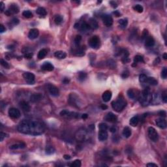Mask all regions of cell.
<instances>
[{
  "label": "cell",
  "instance_id": "17",
  "mask_svg": "<svg viewBox=\"0 0 167 167\" xmlns=\"http://www.w3.org/2000/svg\"><path fill=\"white\" fill-rule=\"evenodd\" d=\"M88 25L90 26V29L92 30H97L99 28V24L98 22L96 21V20H95L94 18H90L89 20V21L88 22Z\"/></svg>",
  "mask_w": 167,
  "mask_h": 167
},
{
  "label": "cell",
  "instance_id": "13",
  "mask_svg": "<svg viewBox=\"0 0 167 167\" xmlns=\"http://www.w3.org/2000/svg\"><path fill=\"white\" fill-rule=\"evenodd\" d=\"M155 123H156V125H157V127H159V128L162 129L167 128V121L163 118H160L157 119L156 121H155Z\"/></svg>",
  "mask_w": 167,
  "mask_h": 167
},
{
  "label": "cell",
  "instance_id": "6",
  "mask_svg": "<svg viewBox=\"0 0 167 167\" xmlns=\"http://www.w3.org/2000/svg\"><path fill=\"white\" fill-rule=\"evenodd\" d=\"M69 103L72 106H76V107H78L79 106V99L74 93H71L69 95Z\"/></svg>",
  "mask_w": 167,
  "mask_h": 167
},
{
  "label": "cell",
  "instance_id": "52",
  "mask_svg": "<svg viewBox=\"0 0 167 167\" xmlns=\"http://www.w3.org/2000/svg\"><path fill=\"white\" fill-rule=\"evenodd\" d=\"M147 167H158V166H157L156 164H154V163H148V164H147Z\"/></svg>",
  "mask_w": 167,
  "mask_h": 167
},
{
  "label": "cell",
  "instance_id": "57",
  "mask_svg": "<svg viewBox=\"0 0 167 167\" xmlns=\"http://www.w3.org/2000/svg\"><path fill=\"white\" fill-rule=\"evenodd\" d=\"M116 130H117V129H116V127H112L110 128V131H111L112 133H115L116 131Z\"/></svg>",
  "mask_w": 167,
  "mask_h": 167
},
{
  "label": "cell",
  "instance_id": "44",
  "mask_svg": "<svg viewBox=\"0 0 167 167\" xmlns=\"http://www.w3.org/2000/svg\"><path fill=\"white\" fill-rule=\"evenodd\" d=\"M0 63H1V65L3 67H5V68H7V69H9V63L7 62L6 61H5L4 60L1 59V62Z\"/></svg>",
  "mask_w": 167,
  "mask_h": 167
},
{
  "label": "cell",
  "instance_id": "60",
  "mask_svg": "<svg viewBox=\"0 0 167 167\" xmlns=\"http://www.w3.org/2000/svg\"><path fill=\"white\" fill-rule=\"evenodd\" d=\"M101 108L103 110H106L108 108V106L106 105H101Z\"/></svg>",
  "mask_w": 167,
  "mask_h": 167
},
{
  "label": "cell",
  "instance_id": "15",
  "mask_svg": "<svg viewBox=\"0 0 167 167\" xmlns=\"http://www.w3.org/2000/svg\"><path fill=\"white\" fill-rule=\"evenodd\" d=\"M43 98V95L41 93H34L30 97V101L32 103H37L38 101H41Z\"/></svg>",
  "mask_w": 167,
  "mask_h": 167
},
{
  "label": "cell",
  "instance_id": "28",
  "mask_svg": "<svg viewBox=\"0 0 167 167\" xmlns=\"http://www.w3.org/2000/svg\"><path fill=\"white\" fill-rule=\"evenodd\" d=\"M79 29L81 30L82 31H88V30H90V28L89 25H88V22H82L81 24H80Z\"/></svg>",
  "mask_w": 167,
  "mask_h": 167
},
{
  "label": "cell",
  "instance_id": "27",
  "mask_svg": "<svg viewBox=\"0 0 167 167\" xmlns=\"http://www.w3.org/2000/svg\"><path fill=\"white\" fill-rule=\"evenodd\" d=\"M9 10L10 11V12L12 13V15H13V14H17V13H19L20 11L18 7L15 4L11 5V6L9 7Z\"/></svg>",
  "mask_w": 167,
  "mask_h": 167
},
{
  "label": "cell",
  "instance_id": "12",
  "mask_svg": "<svg viewBox=\"0 0 167 167\" xmlns=\"http://www.w3.org/2000/svg\"><path fill=\"white\" fill-rule=\"evenodd\" d=\"M105 120L106 121H107L108 122H112V123H114L117 121V120H118V118L117 116L114 114L112 112H109L108 113L106 116L105 117Z\"/></svg>",
  "mask_w": 167,
  "mask_h": 167
},
{
  "label": "cell",
  "instance_id": "54",
  "mask_svg": "<svg viewBox=\"0 0 167 167\" xmlns=\"http://www.w3.org/2000/svg\"><path fill=\"white\" fill-rule=\"evenodd\" d=\"M110 3L112 5V7H114V8H116V7H118V5H117V4H116V3H115L114 1H110Z\"/></svg>",
  "mask_w": 167,
  "mask_h": 167
},
{
  "label": "cell",
  "instance_id": "30",
  "mask_svg": "<svg viewBox=\"0 0 167 167\" xmlns=\"http://www.w3.org/2000/svg\"><path fill=\"white\" fill-rule=\"evenodd\" d=\"M127 95L130 99H135L136 97H137V93L135 91V90H133V89H129V90L127 91Z\"/></svg>",
  "mask_w": 167,
  "mask_h": 167
},
{
  "label": "cell",
  "instance_id": "40",
  "mask_svg": "<svg viewBox=\"0 0 167 167\" xmlns=\"http://www.w3.org/2000/svg\"><path fill=\"white\" fill-rule=\"evenodd\" d=\"M147 78H148V76H147L146 75L142 74V75H140L139 76V81L141 83H146Z\"/></svg>",
  "mask_w": 167,
  "mask_h": 167
},
{
  "label": "cell",
  "instance_id": "63",
  "mask_svg": "<svg viewBox=\"0 0 167 167\" xmlns=\"http://www.w3.org/2000/svg\"><path fill=\"white\" fill-rule=\"evenodd\" d=\"M114 15H116V16H118H118H120V14L119 13H118V11H115V12L114 13Z\"/></svg>",
  "mask_w": 167,
  "mask_h": 167
},
{
  "label": "cell",
  "instance_id": "26",
  "mask_svg": "<svg viewBox=\"0 0 167 167\" xmlns=\"http://www.w3.org/2000/svg\"><path fill=\"white\" fill-rule=\"evenodd\" d=\"M146 84H150L152 86H157V84H158V82L155 78L148 77L147 79H146Z\"/></svg>",
  "mask_w": 167,
  "mask_h": 167
},
{
  "label": "cell",
  "instance_id": "8",
  "mask_svg": "<svg viewBox=\"0 0 167 167\" xmlns=\"http://www.w3.org/2000/svg\"><path fill=\"white\" fill-rule=\"evenodd\" d=\"M8 113H9V116L11 118H14V119H17V118H20V110L17 108H11L9 110Z\"/></svg>",
  "mask_w": 167,
  "mask_h": 167
},
{
  "label": "cell",
  "instance_id": "47",
  "mask_svg": "<svg viewBox=\"0 0 167 167\" xmlns=\"http://www.w3.org/2000/svg\"><path fill=\"white\" fill-rule=\"evenodd\" d=\"M7 137V134L3 133V132H1V133H0V140L2 142L5 138Z\"/></svg>",
  "mask_w": 167,
  "mask_h": 167
},
{
  "label": "cell",
  "instance_id": "58",
  "mask_svg": "<svg viewBox=\"0 0 167 167\" xmlns=\"http://www.w3.org/2000/svg\"><path fill=\"white\" fill-rule=\"evenodd\" d=\"M88 117V115L87 114H82V119H84V120H85V119H87Z\"/></svg>",
  "mask_w": 167,
  "mask_h": 167
},
{
  "label": "cell",
  "instance_id": "16",
  "mask_svg": "<svg viewBox=\"0 0 167 167\" xmlns=\"http://www.w3.org/2000/svg\"><path fill=\"white\" fill-rule=\"evenodd\" d=\"M108 133L105 130H101L99 131L98 135V138L100 141H105L108 138Z\"/></svg>",
  "mask_w": 167,
  "mask_h": 167
},
{
  "label": "cell",
  "instance_id": "18",
  "mask_svg": "<svg viewBox=\"0 0 167 167\" xmlns=\"http://www.w3.org/2000/svg\"><path fill=\"white\" fill-rule=\"evenodd\" d=\"M102 98H103V100L106 103H107L108 101H110V100L112 98V92L110 91H105V92L103 93V95H102Z\"/></svg>",
  "mask_w": 167,
  "mask_h": 167
},
{
  "label": "cell",
  "instance_id": "7",
  "mask_svg": "<svg viewBox=\"0 0 167 167\" xmlns=\"http://www.w3.org/2000/svg\"><path fill=\"white\" fill-rule=\"evenodd\" d=\"M100 43V39L97 36L92 37L89 40V45L92 48H97L99 47Z\"/></svg>",
  "mask_w": 167,
  "mask_h": 167
},
{
  "label": "cell",
  "instance_id": "5",
  "mask_svg": "<svg viewBox=\"0 0 167 167\" xmlns=\"http://www.w3.org/2000/svg\"><path fill=\"white\" fill-rule=\"evenodd\" d=\"M23 77L26 82L29 84H33L35 82V75L30 72H26L23 74Z\"/></svg>",
  "mask_w": 167,
  "mask_h": 167
},
{
  "label": "cell",
  "instance_id": "2",
  "mask_svg": "<svg viewBox=\"0 0 167 167\" xmlns=\"http://www.w3.org/2000/svg\"><path fill=\"white\" fill-rule=\"evenodd\" d=\"M152 95L151 94L150 90L147 88L144 90L138 95V99L140 104L142 105H148V104H150L152 101Z\"/></svg>",
  "mask_w": 167,
  "mask_h": 167
},
{
  "label": "cell",
  "instance_id": "39",
  "mask_svg": "<svg viewBox=\"0 0 167 167\" xmlns=\"http://www.w3.org/2000/svg\"><path fill=\"white\" fill-rule=\"evenodd\" d=\"M140 62H144V58L142 56H140V55H137L134 58V63H137Z\"/></svg>",
  "mask_w": 167,
  "mask_h": 167
},
{
  "label": "cell",
  "instance_id": "61",
  "mask_svg": "<svg viewBox=\"0 0 167 167\" xmlns=\"http://www.w3.org/2000/svg\"><path fill=\"white\" fill-rule=\"evenodd\" d=\"M63 82L64 84H68L69 82V80L67 79V78H65V79L63 80Z\"/></svg>",
  "mask_w": 167,
  "mask_h": 167
},
{
  "label": "cell",
  "instance_id": "51",
  "mask_svg": "<svg viewBox=\"0 0 167 167\" xmlns=\"http://www.w3.org/2000/svg\"><path fill=\"white\" fill-rule=\"evenodd\" d=\"M159 115L162 116V118H164L166 116V112L165 111H161L159 112Z\"/></svg>",
  "mask_w": 167,
  "mask_h": 167
},
{
  "label": "cell",
  "instance_id": "48",
  "mask_svg": "<svg viewBox=\"0 0 167 167\" xmlns=\"http://www.w3.org/2000/svg\"><path fill=\"white\" fill-rule=\"evenodd\" d=\"M162 101L165 103H167V95L166 93H164L162 95Z\"/></svg>",
  "mask_w": 167,
  "mask_h": 167
},
{
  "label": "cell",
  "instance_id": "41",
  "mask_svg": "<svg viewBox=\"0 0 167 167\" xmlns=\"http://www.w3.org/2000/svg\"><path fill=\"white\" fill-rule=\"evenodd\" d=\"M99 128L100 130H105V131H106L108 129V125L105 123H101L99 125Z\"/></svg>",
  "mask_w": 167,
  "mask_h": 167
},
{
  "label": "cell",
  "instance_id": "9",
  "mask_svg": "<svg viewBox=\"0 0 167 167\" xmlns=\"http://www.w3.org/2000/svg\"><path fill=\"white\" fill-rule=\"evenodd\" d=\"M102 20H103L104 24L106 26H107V27L111 26L112 25V24H113V18L110 15H103V17H102Z\"/></svg>",
  "mask_w": 167,
  "mask_h": 167
},
{
  "label": "cell",
  "instance_id": "32",
  "mask_svg": "<svg viewBox=\"0 0 167 167\" xmlns=\"http://www.w3.org/2000/svg\"><path fill=\"white\" fill-rule=\"evenodd\" d=\"M36 13L37 14H38L40 16H45L46 15V11L43 7H39L36 10Z\"/></svg>",
  "mask_w": 167,
  "mask_h": 167
},
{
  "label": "cell",
  "instance_id": "62",
  "mask_svg": "<svg viewBox=\"0 0 167 167\" xmlns=\"http://www.w3.org/2000/svg\"><path fill=\"white\" fill-rule=\"evenodd\" d=\"M163 59H164V60H167V53H164V54H163Z\"/></svg>",
  "mask_w": 167,
  "mask_h": 167
},
{
  "label": "cell",
  "instance_id": "24",
  "mask_svg": "<svg viewBox=\"0 0 167 167\" xmlns=\"http://www.w3.org/2000/svg\"><path fill=\"white\" fill-rule=\"evenodd\" d=\"M123 136L125 138H129L131 136L132 132H131V129L129 127H125L123 130Z\"/></svg>",
  "mask_w": 167,
  "mask_h": 167
},
{
  "label": "cell",
  "instance_id": "49",
  "mask_svg": "<svg viewBox=\"0 0 167 167\" xmlns=\"http://www.w3.org/2000/svg\"><path fill=\"white\" fill-rule=\"evenodd\" d=\"M11 22H12L14 25H17V24H19V20L18 19V18H13V19L11 20Z\"/></svg>",
  "mask_w": 167,
  "mask_h": 167
},
{
  "label": "cell",
  "instance_id": "25",
  "mask_svg": "<svg viewBox=\"0 0 167 167\" xmlns=\"http://www.w3.org/2000/svg\"><path fill=\"white\" fill-rule=\"evenodd\" d=\"M139 122V118L138 116H134L133 118H131V120L129 121V124L132 127L137 126Z\"/></svg>",
  "mask_w": 167,
  "mask_h": 167
},
{
  "label": "cell",
  "instance_id": "36",
  "mask_svg": "<svg viewBox=\"0 0 167 167\" xmlns=\"http://www.w3.org/2000/svg\"><path fill=\"white\" fill-rule=\"evenodd\" d=\"M133 9L135 11H137V12L139 13H142L144 11L143 7L140 5H135V6L133 7Z\"/></svg>",
  "mask_w": 167,
  "mask_h": 167
},
{
  "label": "cell",
  "instance_id": "14",
  "mask_svg": "<svg viewBox=\"0 0 167 167\" xmlns=\"http://www.w3.org/2000/svg\"><path fill=\"white\" fill-rule=\"evenodd\" d=\"M41 69L44 71H52L54 70V65L50 62H45L42 65Z\"/></svg>",
  "mask_w": 167,
  "mask_h": 167
},
{
  "label": "cell",
  "instance_id": "33",
  "mask_svg": "<svg viewBox=\"0 0 167 167\" xmlns=\"http://www.w3.org/2000/svg\"><path fill=\"white\" fill-rule=\"evenodd\" d=\"M87 78V74L84 72H80L78 73V79L79 80V81L83 82Z\"/></svg>",
  "mask_w": 167,
  "mask_h": 167
},
{
  "label": "cell",
  "instance_id": "37",
  "mask_svg": "<svg viewBox=\"0 0 167 167\" xmlns=\"http://www.w3.org/2000/svg\"><path fill=\"white\" fill-rule=\"evenodd\" d=\"M22 15L26 18H31L33 17V13L30 11H24L22 13Z\"/></svg>",
  "mask_w": 167,
  "mask_h": 167
},
{
  "label": "cell",
  "instance_id": "55",
  "mask_svg": "<svg viewBox=\"0 0 167 167\" xmlns=\"http://www.w3.org/2000/svg\"><path fill=\"white\" fill-rule=\"evenodd\" d=\"M129 76V72L128 71H126V72H124V73L122 74V77L123 78H127Z\"/></svg>",
  "mask_w": 167,
  "mask_h": 167
},
{
  "label": "cell",
  "instance_id": "46",
  "mask_svg": "<svg viewBox=\"0 0 167 167\" xmlns=\"http://www.w3.org/2000/svg\"><path fill=\"white\" fill-rule=\"evenodd\" d=\"M33 56V54L32 52H28V53H26V54H25V56H24V57H25V58H26V59H31V58H32Z\"/></svg>",
  "mask_w": 167,
  "mask_h": 167
},
{
  "label": "cell",
  "instance_id": "29",
  "mask_svg": "<svg viewBox=\"0 0 167 167\" xmlns=\"http://www.w3.org/2000/svg\"><path fill=\"white\" fill-rule=\"evenodd\" d=\"M48 52L47 50L45 48L43 49H41L40 51L38 53V55H37V58H39V60H42L43 58H45L46 57V56L47 55Z\"/></svg>",
  "mask_w": 167,
  "mask_h": 167
},
{
  "label": "cell",
  "instance_id": "21",
  "mask_svg": "<svg viewBox=\"0 0 167 167\" xmlns=\"http://www.w3.org/2000/svg\"><path fill=\"white\" fill-rule=\"evenodd\" d=\"M85 137H86V131L84 130H80L76 134V138L78 140H80V141L83 140L85 138Z\"/></svg>",
  "mask_w": 167,
  "mask_h": 167
},
{
  "label": "cell",
  "instance_id": "19",
  "mask_svg": "<svg viewBox=\"0 0 167 167\" xmlns=\"http://www.w3.org/2000/svg\"><path fill=\"white\" fill-rule=\"evenodd\" d=\"M155 45V40L152 36L148 37L145 41V46L148 48L153 47Z\"/></svg>",
  "mask_w": 167,
  "mask_h": 167
},
{
  "label": "cell",
  "instance_id": "31",
  "mask_svg": "<svg viewBox=\"0 0 167 167\" xmlns=\"http://www.w3.org/2000/svg\"><path fill=\"white\" fill-rule=\"evenodd\" d=\"M118 22H119L120 27L122 29L126 28V27L127 26V24H128V20L126 18H123V19L120 20Z\"/></svg>",
  "mask_w": 167,
  "mask_h": 167
},
{
  "label": "cell",
  "instance_id": "22",
  "mask_svg": "<svg viewBox=\"0 0 167 167\" xmlns=\"http://www.w3.org/2000/svg\"><path fill=\"white\" fill-rule=\"evenodd\" d=\"M54 56L58 59L60 60H62V59H65L67 57V54L63 51L61 50H59V51H56L54 53Z\"/></svg>",
  "mask_w": 167,
  "mask_h": 167
},
{
  "label": "cell",
  "instance_id": "43",
  "mask_svg": "<svg viewBox=\"0 0 167 167\" xmlns=\"http://www.w3.org/2000/svg\"><path fill=\"white\" fill-rule=\"evenodd\" d=\"M161 76L163 79H166L167 78V69L166 67H164V69L161 72Z\"/></svg>",
  "mask_w": 167,
  "mask_h": 167
},
{
  "label": "cell",
  "instance_id": "45",
  "mask_svg": "<svg viewBox=\"0 0 167 167\" xmlns=\"http://www.w3.org/2000/svg\"><path fill=\"white\" fill-rule=\"evenodd\" d=\"M81 40H82V37L80 36V35H76L75 39V43L76 45H79L80 42L81 41Z\"/></svg>",
  "mask_w": 167,
  "mask_h": 167
},
{
  "label": "cell",
  "instance_id": "34",
  "mask_svg": "<svg viewBox=\"0 0 167 167\" xmlns=\"http://www.w3.org/2000/svg\"><path fill=\"white\" fill-rule=\"evenodd\" d=\"M63 17L61 15H56V17L54 18V22L56 25H60L62 23Z\"/></svg>",
  "mask_w": 167,
  "mask_h": 167
},
{
  "label": "cell",
  "instance_id": "1",
  "mask_svg": "<svg viewBox=\"0 0 167 167\" xmlns=\"http://www.w3.org/2000/svg\"><path fill=\"white\" fill-rule=\"evenodd\" d=\"M19 132L26 135H39L45 131V126L41 122L30 120H24L22 121L18 125Z\"/></svg>",
  "mask_w": 167,
  "mask_h": 167
},
{
  "label": "cell",
  "instance_id": "35",
  "mask_svg": "<svg viewBox=\"0 0 167 167\" xmlns=\"http://www.w3.org/2000/svg\"><path fill=\"white\" fill-rule=\"evenodd\" d=\"M45 152H46V153L48 155L53 154V153L55 152V149H54L52 146H47V147L46 148Z\"/></svg>",
  "mask_w": 167,
  "mask_h": 167
},
{
  "label": "cell",
  "instance_id": "59",
  "mask_svg": "<svg viewBox=\"0 0 167 167\" xmlns=\"http://www.w3.org/2000/svg\"><path fill=\"white\" fill-rule=\"evenodd\" d=\"M5 15H6L7 16H11V15H12V13H11V12H10V11H9V9H8L7 11H5Z\"/></svg>",
  "mask_w": 167,
  "mask_h": 167
},
{
  "label": "cell",
  "instance_id": "11",
  "mask_svg": "<svg viewBox=\"0 0 167 167\" xmlns=\"http://www.w3.org/2000/svg\"><path fill=\"white\" fill-rule=\"evenodd\" d=\"M39 30L36 29V28H33V29H31L30 30V32L28 33V37L29 39H31V40H33V39H37L38 36H39Z\"/></svg>",
  "mask_w": 167,
  "mask_h": 167
},
{
  "label": "cell",
  "instance_id": "23",
  "mask_svg": "<svg viewBox=\"0 0 167 167\" xmlns=\"http://www.w3.org/2000/svg\"><path fill=\"white\" fill-rule=\"evenodd\" d=\"M26 147V144L24 142H20V143L13 144L10 147L11 150H18V149H23Z\"/></svg>",
  "mask_w": 167,
  "mask_h": 167
},
{
  "label": "cell",
  "instance_id": "53",
  "mask_svg": "<svg viewBox=\"0 0 167 167\" xmlns=\"http://www.w3.org/2000/svg\"><path fill=\"white\" fill-rule=\"evenodd\" d=\"M0 7H1V12L2 13V12H3V11H4V3L3 2L0 3Z\"/></svg>",
  "mask_w": 167,
  "mask_h": 167
},
{
  "label": "cell",
  "instance_id": "56",
  "mask_svg": "<svg viewBox=\"0 0 167 167\" xmlns=\"http://www.w3.org/2000/svg\"><path fill=\"white\" fill-rule=\"evenodd\" d=\"M63 158H64L65 160H69V159H71V157L70 156V155H65Z\"/></svg>",
  "mask_w": 167,
  "mask_h": 167
},
{
  "label": "cell",
  "instance_id": "3",
  "mask_svg": "<svg viewBox=\"0 0 167 167\" xmlns=\"http://www.w3.org/2000/svg\"><path fill=\"white\" fill-rule=\"evenodd\" d=\"M127 106V102L123 99H118L116 101L112 103V107L117 112H120L124 109Z\"/></svg>",
  "mask_w": 167,
  "mask_h": 167
},
{
  "label": "cell",
  "instance_id": "4",
  "mask_svg": "<svg viewBox=\"0 0 167 167\" xmlns=\"http://www.w3.org/2000/svg\"><path fill=\"white\" fill-rule=\"evenodd\" d=\"M148 137L152 141L157 142L159 140V135L155 129L153 127H150L148 129Z\"/></svg>",
  "mask_w": 167,
  "mask_h": 167
},
{
  "label": "cell",
  "instance_id": "38",
  "mask_svg": "<svg viewBox=\"0 0 167 167\" xmlns=\"http://www.w3.org/2000/svg\"><path fill=\"white\" fill-rule=\"evenodd\" d=\"M81 161L76 159L75 161H73V163H71V165H69L71 167H81Z\"/></svg>",
  "mask_w": 167,
  "mask_h": 167
},
{
  "label": "cell",
  "instance_id": "50",
  "mask_svg": "<svg viewBox=\"0 0 167 167\" xmlns=\"http://www.w3.org/2000/svg\"><path fill=\"white\" fill-rule=\"evenodd\" d=\"M5 30H6V29H5V28L3 26V25L1 24V25H0V33H2L5 31Z\"/></svg>",
  "mask_w": 167,
  "mask_h": 167
},
{
  "label": "cell",
  "instance_id": "20",
  "mask_svg": "<svg viewBox=\"0 0 167 167\" xmlns=\"http://www.w3.org/2000/svg\"><path fill=\"white\" fill-rule=\"evenodd\" d=\"M20 107H21V108L22 109L23 111L26 112L30 111L31 107H30V105H29L26 101H21V102L20 103Z\"/></svg>",
  "mask_w": 167,
  "mask_h": 167
},
{
  "label": "cell",
  "instance_id": "10",
  "mask_svg": "<svg viewBox=\"0 0 167 167\" xmlns=\"http://www.w3.org/2000/svg\"><path fill=\"white\" fill-rule=\"evenodd\" d=\"M48 91L51 95L54 97H57L59 95V90L56 86L52 85V84H48Z\"/></svg>",
  "mask_w": 167,
  "mask_h": 167
},
{
  "label": "cell",
  "instance_id": "42",
  "mask_svg": "<svg viewBox=\"0 0 167 167\" xmlns=\"http://www.w3.org/2000/svg\"><path fill=\"white\" fill-rule=\"evenodd\" d=\"M75 53H76V56H83L85 54V52H84L82 48H80V49L77 50Z\"/></svg>",
  "mask_w": 167,
  "mask_h": 167
}]
</instances>
